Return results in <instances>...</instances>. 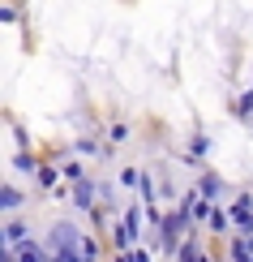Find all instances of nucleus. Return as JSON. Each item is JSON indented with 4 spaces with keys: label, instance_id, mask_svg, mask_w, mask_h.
<instances>
[{
    "label": "nucleus",
    "instance_id": "1",
    "mask_svg": "<svg viewBox=\"0 0 253 262\" xmlns=\"http://www.w3.org/2000/svg\"><path fill=\"white\" fill-rule=\"evenodd\" d=\"M5 241H9V245H26V228H21L17 220H9V224H5Z\"/></svg>",
    "mask_w": 253,
    "mask_h": 262
},
{
    "label": "nucleus",
    "instance_id": "6",
    "mask_svg": "<svg viewBox=\"0 0 253 262\" xmlns=\"http://www.w3.org/2000/svg\"><path fill=\"white\" fill-rule=\"evenodd\" d=\"M17 168H21V172H35V159H30L26 150H21V155H17Z\"/></svg>",
    "mask_w": 253,
    "mask_h": 262
},
{
    "label": "nucleus",
    "instance_id": "5",
    "mask_svg": "<svg viewBox=\"0 0 253 262\" xmlns=\"http://www.w3.org/2000/svg\"><path fill=\"white\" fill-rule=\"evenodd\" d=\"M219 193V177H202V198H215Z\"/></svg>",
    "mask_w": 253,
    "mask_h": 262
},
{
    "label": "nucleus",
    "instance_id": "9",
    "mask_svg": "<svg viewBox=\"0 0 253 262\" xmlns=\"http://www.w3.org/2000/svg\"><path fill=\"white\" fill-rule=\"evenodd\" d=\"M5 262H13V254H5Z\"/></svg>",
    "mask_w": 253,
    "mask_h": 262
},
{
    "label": "nucleus",
    "instance_id": "4",
    "mask_svg": "<svg viewBox=\"0 0 253 262\" xmlns=\"http://www.w3.org/2000/svg\"><path fill=\"white\" fill-rule=\"evenodd\" d=\"M0 202H5V211H17V202H21V193L13 189V185H9V189L0 193Z\"/></svg>",
    "mask_w": 253,
    "mask_h": 262
},
{
    "label": "nucleus",
    "instance_id": "7",
    "mask_svg": "<svg viewBox=\"0 0 253 262\" xmlns=\"http://www.w3.org/2000/svg\"><path fill=\"white\" fill-rule=\"evenodd\" d=\"M129 258H133V262H146V249H129Z\"/></svg>",
    "mask_w": 253,
    "mask_h": 262
},
{
    "label": "nucleus",
    "instance_id": "10",
    "mask_svg": "<svg viewBox=\"0 0 253 262\" xmlns=\"http://www.w3.org/2000/svg\"><path fill=\"white\" fill-rule=\"evenodd\" d=\"M52 262H64V258H52Z\"/></svg>",
    "mask_w": 253,
    "mask_h": 262
},
{
    "label": "nucleus",
    "instance_id": "2",
    "mask_svg": "<svg viewBox=\"0 0 253 262\" xmlns=\"http://www.w3.org/2000/svg\"><path fill=\"white\" fill-rule=\"evenodd\" d=\"M17 258H21V262H48V258H43V249H39V245H30V241L17 249Z\"/></svg>",
    "mask_w": 253,
    "mask_h": 262
},
{
    "label": "nucleus",
    "instance_id": "3",
    "mask_svg": "<svg viewBox=\"0 0 253 262\" xmlns=\"http://www.w3.org/2000/svg\"><path fill=\"white\" fill-rule=\"evenodd\" d=\"M95 202V189H90V181H78V206H90Z\"/></svg>",
    "mask_w": 253,
    "mask_h": 262
},
{
    "label": "nucleus",
    "instance_id": "8",
    "mask_svg": "<svg viewBox=\"0 0 253 262\" xmlns=\"http://www.w3.org/2000/svg\"><path fill=\"white\" fill-rule=\"evenodd\" d=\"M116 262H133V258H125V254H120V258H116Z\"/></svg>",
    "mask_w": 253,
    "mask_h": 262
}]
</instances>
